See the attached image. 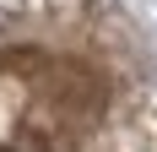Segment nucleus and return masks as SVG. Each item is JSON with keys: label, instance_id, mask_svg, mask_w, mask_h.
<instances>
[{"label": "nucleus", "instance_id": "f257e3e1", "mask_svg": "<svg viewBox=\"0 0 157 152\" xmlns=\"http://www.w3.org/2000/svg\"><path fill=\"white\" fill-rule=\"evenodd\" d=\"M0 152H157L136 0H0Z\"/></svg>", "mask_w": 157, "mask_h": 152}]
</instances>
